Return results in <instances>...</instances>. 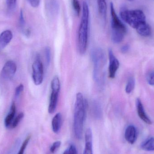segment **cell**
Returning <instances> with one entry per match:
<instances>
[{"instance_id":"f1b7e54d","label":"cell","mask_w":154,"mask_h":154,"mask_svg":"<svg viewBox=\"0 0 154 154\" xmlns=\"http://www.w3.org/2000/svg\"><path fill=\"white\" fill-rule=\"evenodd\" d=\"M23 89H24V87L22 84H20L16 88L15 91V96L16 97H18L20 96L21 93L23 91Z\"/></svg>"},{"instance_id":"9c48e42d","label":"cell","mask_w":154,"mask_h":154,"mask_svg":"<svg viewBox=\"0 0 154 154\" xmlns=\"http://www.w3.org/2000/svg\"><path fill=\"white\" fill-rule=\"evenodd\" d=\"M17 70V66L14 61L9 60L5 64L2 70V77L5 79H11L13 77Z\"/></svg>"},{"instance_id":"8fae6325","label":"cell","mask_w":154,"mask_h":154,"mask_svg":"<svg viewBox=\"0 0 154 154\" xmlns=\"http://www.w3.org/2000/svg\"><path fill=\"white\" fill-rule=\"evenodd\" d=\"M136 108L137 114L140 118L143 121L148 125H151L152 124V121L150 120L148 116L144 110L143 106L139 99H137L136 100Z\"/></svg>"},{"instance_id":"277c9868","label":"cell","mask_w":154,"mask_h":154,"mask_svg":"<svg viewBox=\"0 0 154 154\" xmlns=\"http://www.w3.org/2000/svg\"><path fill=\"white\" fill-rule=\"evenodd\" d=\"M120 16L125 22L136 31L147 24L145 15L141 10L122 8L120 11Z\"/></svg>"},{"instance_id":"e0dca14e","label":"cell","mask_w":154,"mask_h":154,"mask_svg":"<svg viewBox=\"0 0 154 154\" xmlns=\"http://www.w3.org/2000/svg\"><path fill=\"white\" fill-rule=\"evenodd\" d=\"M142 148L145 151H154V137H151L146 141L142 145Z\"/></svg>"},{"instance_id":"cb8c5ba5","label":"cell","mask_w":154,"mask_h":154,"mask_svg":"<svg viewBox=\"0 0 154 154\" xmlns=\"http://www.w3.org/2000/svg\"><path fill=\"white\" fill-rule=\"evenodd\" d=\"M63 154H78L76 147L74 145H70Z\"/></svg>"},{"instance_id":"ffe728a7","label":"cell","mask_w":154,"mask_h":154,"mask_svg":"<svg viewBox=\"0 0 154 154\" xmlns=\"http://www.w3.org/2000/svg\"><path fill=\"white\" fill-rule=\"evenodd\" d=\"M71 3L75 14L77 16H79L81 11V6L79 2V0H71Z\"/></svg>"},{"instance_id":"3957f363","label":"cell","mask_w":154,"mask_h":154,"mask_svg":"<svg viewBox=\"0 0 154 154\" xmlns=\"http://www.w3.org/2000/svg\"><path fill=\"white\" fill-rule=\"evenodd\" d=\"M91 58L93 63V78L98 85H102L105 80V67L106 60L102 49L96 48L91 51Z\"/></svg>"},{"instance_id":"603a6c76","label":"cell","mask_w":154,"mask_h":154,"mask_svg":"<svg viewBox=\"0 0 154 154\" xmlns=\"http://www.w3.org/2000/svg\"><path fill=\"white\" fill-rule=\"evenodd\" d=\"M30 139V136H28L26 139L23 141V143L22 145L21 146L19 150V152L17 154H24V151L26 149V147L29 143V141Z\"/></svg>"},{"instance_id":"9a60e30c","label":"cell","mask_w":154,"mask_h":154,"mask_svg":"<svg viewBox=\"0 0 154 154\" xmlns=\"http://www.w3.org/2000/svg\"><path fill=\"white\" fill-rule=\"evenodd\" d=\"M15 112H16L15 105L14 102H13L11 106V109H10V112L6 116L5 119V125L6 127H9L11 125V124L14 119Z\"/></svg>"},{"instance_id":"6da1fadb","label":"cell","mask_w":154,"mask_h":154,"mask_svg":"<svg viewBox=\"0 0 154 154\" xmlns=\"http://www.w3.org/2000/svg\"><path fill=\"white\" fill-rule=\"evenodd\" d=\"M88 102L82 93L79 92L76 96L74 115V133L78 139H81L83 132V125L86 116Z\"/></svg>"},{"instance_id":"5b68a950","label":"cell","mask_w":154,"mask_h":154,"mask_svg":"<svg viewBox=\"0 0 154 154\" xmlns=\"http://www.w3.org/2000/svg\"><path fill=\"white\" fill-rule=\"evenodd\" d=\"M110 9L112 29L111 39L114 43H119L124 39L127 32V28L117 15L113 3H110Z\"/></svg>"},{"instance_id":"83f0119b","label":"cell","mask_w":154,"mask_h":154,"mask_svg":"<svg viewBox=\"0 0 154 154\" xmlns=\"http://www.w3.org/2000/svg\"><path fill=\"white\" fill-rule=\"evenodd\" d=\"M16 2L17 0H6V4H7L8 8L10 10H13L14 9L16 6Z\"/></svg>"},{"instance_id":"d6986e66","label":"cell","mask_w":154,"mask_h":154,"mask_svg":"<svg viewBox=\"0 0 154 154\" xmlns=\"http://www.w3.org/2000/svg\"><path fill=\"white\" fill-rule=\"evenodd\" d=\"M93 110L95 116H97V117H100V116L102 113L101 106L97 101H95L93 103Z\"/></svg>"},{"instance_id":"44dd1931","label":"cell","mask_w":154,"mask_h":154,"mask_svg":"<svg viewBox=\"0 0 154 154\" xmlns=\"http://www.w3.org/2000/svg\"><path fill=\"white\" fill-rule=\"evenodd\" d=\"M50 4H49L48 8H50V11L51 13H56L57 11H58V6L57 2V1L55 0H51L49 2Z\"/></svg>"},{"instance_id":"2e32d148","label":"cell","mask_w":154,"mask_h":154,"mask_svg":"<svg viewBox=\"0 0 154 154\" xmlns=\"http://www.w3.org/2000/svg\"><path fill=\"white\" fill-rule=\"evenodd\" d=\"M97 3L100 14L105 20L107 14V4L106 0H97Z\"/></svg>"},{"instance_id":"30bf717a","label":"cell","mask_w":154,"mask_h":154,"mask_svg":"<svg viewBox=\"0 0 154 154\" xmlns=\"http://www.w3.org/2000/svg\"><path fill=\"white\" fill-rule=\"evenodd\" d=\"M85 146L83 154H93L92 132L90 128L86 130L85 134Z\"/></svg>"},{"instance_id":"5bb4252c","label":"cell","mask_w":154,"mask_h":154,"mask_svg":"<svg viewBox=\"0 0 154 154\" xmlns=\"http://www.w3.org/2000/svg\"><path fill=\"white\" fill-rule=\"evenodd\" d=\"M62 125V116L61 113H58L54 116L51 123L52 130L57 134L60 131Z\"/></svg>"},{"instance_id":"d4e9b609","label":"cell","mask_w":154,"mask_h":154,"mask_svg":"<svg viewBox=\"0 0 154 154\" xmlns=\"http://www.w3.org/2000/svg\"><path fill=\"white\" fill-rule=\"evenodd\" d=\"M61 144V142L60 141H56L53 143L50 148V152L51 153H54L60 148Z\"/></svg>"},{"instance_id":"484cf974","label":"cell","mask_w":154,"mask_h":154,"mask_svg":"<svg viewBox=\"0 0 154 154\" xmlns=\"http://www.w3.org/2000/svg\"><path fill=\"white\" fill-rule=\"evenodd\" d=\"M45 57H46V61L47 64L48 65L50 63L51 59V51L49 47H47L45 49Z\"/></svg>"},{"instance_id":"836d02e7","label":"cell","mask_w":154,"mask_h":154,"mask_svg":"<svg viewBox=\"0 0 154 154\" xmlns=\"http://www.w3.org/2000/svg\"><path fill=\"white\" fill-rule=\"evenodd\" d=\"M88 1H89V0H88Z\"/></svg>"},{"instance_id":"ac0fdd59","label":"cell","mask_w":154,"mask_h":154,"mask_svg":"<svg viewBox=\"0 0 154 154\" xmlns=\"http://www.w3.org/2000/svg\"><path fill=\"white\" fill-rule=\"evenodd\" d=\"M135 79L134 77H130L128 79L125 88V91L128 94H130L134 90L135 87Z\"/></svg>"},{"instance_id":"52a82bcc","label":"cell","mask_w":154,"mask_h":154,"mask_svg":"<svg viewBox=\"0 0 154 154\" xmlns=\"http://www.w3.org/2000/svg\"><path fill=\"white\" fill-rule=\"evenodd\" d=\"M32 78L36 85L42 83L44 77V69L42 62L39 55L36 57L32 65Z\"/></svg>"},{"instance_id":"ba28073f","label":"cell","mask_w":154,"mask_h":154,"mask_svg":"<svg viewBox=\"0 0 154 154\" xmlns=\"http://www.w3.org/2000/svg\"><path fill=\"white\" fill-rule=\"evenodd\" d=\"M109 58V76L111 79H114L116 77L118 69L119 68V62L116 58L111 49L108 51Z\"/></svg>"},{"instance_id":"4dcf8cb0","label":"cell","mask_w":154,"mask_h":154,"mask_svg":"<svg viewBox=\"0 0 154 154\" xmlns=\"http://www.w3.org/2000/svg\"><path fill=\"white\" fill-rule=\"evenodd\" d=\"M30 4L32 7H37L39 5L40 0H28Z\"/></svg>"},{"instance_id":"8992f818","label":"cell","mask_w":154,"mask_h":154,"mask_svg":"<svg viewBox=\"0 0 154 154\" xmlns=\"http://www.w3.org/2000/svg\"><path fill=\"white\" fill-rule=\"evenodd\" d=\"M51 93L50 98L48 112L53 114L56 111L58 100L60 88V83L58 77L56 76L53 78L51 82Z\"/></svg>"},{"instance_id":"4316f807","label":"cell","mask_w":154,"mask_h":154,"mask_svg":"<svg viewBox=\"0 0 154 154\" xmlns=\"http://www.w3.org/2000/svg\"><path fill=\"white\" fill-rule=\"evenodd\" d=\"M146 79H147V81L148 83L150 85H152V86L154 85V72H150V73H148L147 77H146Z\"/></svg>"},{"instance_id":"7402d4cb","label":"cell","mask_w":154,"mask_h":154,"mask_svg":"<svg viewBox=\"0 0 154 154\" xmlns=\"http://www.w3.org/2000/svg\"><path fill=\"white\" fill-rule=\"evenodd\" d=\"M23 116H24V114L22 112V113H20L13 121L12 123V127L13 128H16L19 125L22 119L23 118Z\"/></svg>"},{"instance_id":"7a4b0ae2","label":"cell","mask_w":154,"mask_h":154,"mask_svg":"<svg viewBox=\"0 0 154 154\" xmlns=\"http://www.w3.org/2000/svg\"><path fill=\"white\" fill-rule=\"evenodd\" d=\"M89 10L86 2L82 4V16L78 32V49L81 55L85 54L88 47L89 28Z\"/></svg>"},{"instance_id":"4fadbf2b","label":"cell","mask_w":154,"mask_h":154,"mask_svg":"<svg viewBox=\"0 0 154 154\" xmlns=\"http://www.w3.org/2000/svg\"><path fill=\"white\" fill-rule=\"evenodd\" d=\"M13 38V34L10 30H6L0 34V49H3L10 43Z\"/></svg>"},{"instance_id":"f546056e","label":"cell","mask_w":154,"mask_h":154,"mask_svg":"<svg viewBox=\"0 0 154 154\" xmlns=\"http://www.w3.org/2000/svg\"><path fill=\"white\" fill-rule=\"evenodd\" d=\"M20 24L21 28L23 29L25 25V20L23 17V12L22 10H21L20 13Z\"/></svg>"},{"instance_id":"7c38bea8","label":"cell","mask_w":154,"mask_h":154,"mask_svg":"<svg viewBox=\"0 0 154 154\" xmlns=\"http://www.w3.org/2000/svg\"><path fill=\"white\" fill-rule=\"evenodd\" d=\"M125 138L129 143H134L136 140L137 131L135 127L133 125L127 127L125 131Z\"/></svg>"},{"instance_id":"d6a6232c","label":"cell","mask_w":154,"mask_h":154,"mask_svg":"<svg viewBox=\"0 0 154 154\" xmlns=\"http://www.w3.org/2000/svg\"><path fill=\"white\" fill-rule=\"evenodd\" d=\"M128 1H134V0H128Z\"/></svg>"},{"instance_id":"1f68e13d","label":"cell","mask_w":154,"mask_h":154,"mask_svg":"<svg viewBox=\"0 0 154 154\" xmlns=\"http://www.w3.org/2000/svg\"><path fill=\"white\" fill-rule=\"evenodd\" d=\"M129 49V46L128 45H125L121 48V52L123 53H126Z\"/></svg>"}]
</instances>
